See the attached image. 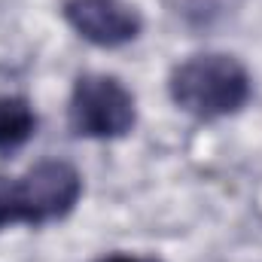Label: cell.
<instances>
[{"mask_svg": "<svg viewBox=\"0 0 262 262\" xmlns=\"http://www.w3.org/2000/svg\"><path fill=\"white\" fill-rule=\"evenodd\" d=\"M18 226V207H15V177H0V229Z\"/></svg>", "mask_w": 262, "mask_h": 262, "instance_id": "6", "label": "cell"}, {"mask_svg": "<svg viewBox=\"0 0 262 262\" xmlns=\"http://www.w3.org/2000/svg\"><path fill=\"white\" fill-rule=\"evenodd\" d=\"M82 198V174L67 159H40L15 177V207L21 226H49L67 220Z\"/></svg>", "mask_w": 262, "mask_h": 262, "instance_id": "3", "label": "cell"}, {"mask_svg": "<svg viewBox=\"0 0 262 262\" xmlns=\"http://www.w3.org/2000/svg\"><path fill=\"white\" fill-rule=\"evenodd\" d=\"M137 122V101L131 89L113 73H79L70 101L67 125L82 140H119Z\"/></svg>", "mask_w": 262, "mask_h": 262, "instance_id": "2", "label": "cell"}, {"mask_svg": "<svg viewBox=\"0 0 262 262\" xmlns=\"http://www.w3.org/2000/svg\"><path fill=\"white\" fill-rule=\"evenodd\" d=\"M37 134V110L25 95H0V156L21 149Z\"/></svg>", "mask_w": 262, "mask_h": 262, "instance_id": "5", "label": "cell"}, {"mask_svg": "<svg viewBox=\"0 0 262 262\" xmlns=\"http://www.w3.org/2000/svg\"><path fill=\"white\" fill-rule=\"evenodd\" d=\"M61 15L98 49H122L143 34V15L125 0H67Z\"/></svg>", "mask_w": 262, "mask_h": 262, "instance_id": "4", "label": "cell"}, {"mask_svg": "<svg viewBox=\"0 0 262 262\" xmlns=\"http://www.w3.org/2000/svg\"><path fill=\"white\" fill-rule=\"evenodd\" d=\"M168 95L186 116L198 122H216L247 107L253 79L250 70L229 52H198L171 70Z\"/></svg>", "mask_w": 262, "mask_h": 262, "instance_id": "1", "label": "cell"}, {"mask_svg": "<svg viewBox=\"0 0 262 262\" xmlns=\"http://www.w3.org/2000/svg\"><path fill=\"white\" fill-rule=\"evenodd\" d=\"M95 262H162L156 259V256H137V253H104V256H98Z\"/></svg>", "mask_w": 262, "mask_h": 262, "instance_id": "7", "label": "cell"}]
</instances>
